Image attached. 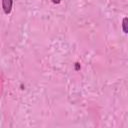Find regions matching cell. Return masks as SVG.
<instances>
[{
	"label": "cell",
	"instance_id": "cell-2",
	"mask_svg": "<svg viewBox=\"0 0 128 128\" xmlns=\"http://www.w3.org/2000/svg\"><path fill=\"white\" fill-rule=\"evenodd\" d=\"M127 17H125V18H123V24H122V26H123V31H124V33H127L128 32V29H127Z\"/></svg>",
	"mask_w": 128,
	"mask_h": 128
},
{
	"label": "cell",
	"instance_id": "cell-3",
	"mask_svg": "<svg viewBox=\"0 0 128 128\" xmlns=\"http://www.w3.org/2000/svg\"><path fill=\"white\" fill-rule=\"evenodd\" d=\"M52 2H53V3L58 4V3H60V2H61V0H52Z\"/></svg>",
	"mask_w": 128,
	"mask_h": 128
},
{
	"label": "cell",
	"instance_id": "cell-1",
	"mask_svg": "<svg viewBox=\"0 0 128 128\" xmlns=\"http://www.w3.org/2000/svg\"><path fill=\"white\" fill-rule=\"evenodd\" d=\"M12 4H13V0H2V8L6 14L11 12Z\"/></svg>",
	"mask_w": 128,
	"mask_h": 128
}]
</instances>
